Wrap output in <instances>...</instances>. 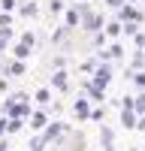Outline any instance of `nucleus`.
<instances>
[{
	"mask_svg": "<svg viewBox=\"0 0 145 151\" xmlns=\"http://www.w3.org/2000/svg\"><path fill=\"white\" fill-rule=\"evenodd\" d=\"M112 127H100V139H103V148H112Z\"/></svg>",
	"mask_w": 145,
	"mask_h": 151,
	"instance_id": "8",
	"label": "nucleus"
},
{
	"mask_svg": "<svg viewBox=\"0 0 145 151\" xmlns=\"http://www.w3.org/2000/svg\"><path fill=\"white\" fill-rule=\"evenodd\" d=\"M121 33H127V36H136V33H139V24H133V21L121 24Z\"/></svg>",
	"mask_w": 145,
	"mask_h": 151,
	"instance_id": "13",
	"label": "nucleus"
},
{
	"mask_svg": "<svg viewBox=\"0 0 145 151\" xmlns=\"http://www.w3.org/2000/svg\"><path fill=\"white\" fill-rule=\"evenodd\" d=\"M133 151H136V148H133Z\"/></svg>",
	"mask_w": 145,
	"mask_h": 151,
	"instance_id": "28",
	"label": "nucleus"
},
{
	"mask_svg": "<svg viewBox=\"0 0 145 151\" xmlns=\"http://www.w3.org/2000/svg\"><path fill=\"white\" fill-rule=\"evenodd\" d=\"M27 55H30V45H21V42H18V45H15V60H24Z\"/></svg>",
	"mask_w": 145,
	"mask_h": 151,
	"instance_id": "15",
	"label": "nucleus"
},
{
	"mask_svg": "<svg viewBox=\"0 0 145 151\" xmlns=\"http://www.w3.org/2000/svg\"><path fill=\"white\" fill-rule=\"evenodd\" d=\"M136 127H139V130H145V118H136Z\"/></svg>",
	"mask_w": 145,
	"mask_h": 151,
	"instance_id": "23",
	"label": "nucleus"
},
{
	"mask_svg": "<svg viewBox=\"0 0 145 151\" xmlns=\"http://www.w3.org/2000/svg\"><path fill=\"white\" fill-rule=\"evenodd\" d=\"M0 9H3V12H12V9H15V0H0Z\"/></svg>",
	"mask_w": 145,
	"mask_h": 151,
	"instance_id": "21",
	"label": "nucleus"
},
{
	"mask_svg": "<svg viewBox=\"0 0 145 151\" xmlns=\"http://www.w3.org/2000/svg\"><path fill=\"white\" fill-rule=\"evenodd\" d=\"M48 100H52V91H48V88H42V91H36V103H39V106H45Z\"/></svg>",
	"mask_w": 145,
	"mask_h": 151,
	"instance_id": "14",
	"label": "nucleus"
},
{
	"mask_svg": "<svg viewBox=\"0 0 145 151\" xmlns=\"http://www.w3.org/2000/svg\"><path fill=\"white\" fill-rule=\"evenodd\" d=\"M6 42H9V40H3V36H0V52H3V48H6Z\"/></svg>",
	"mask_w": 145,
	"mask_h": 151,
	"instance_id": "24",
	"label": "nucleus"
},
{
	"mask_svg": "<svg viewBox=\"0 0 145 151\" xmlns=\"http://www.w3.org/2000/svg\"><path fill=\"white\" fill-rule=\"evenodd\" d=\"M142 55H145V45H142Z\"/></svg>",
	"mask_w": 145,
	"mask_h": 151,
	"instance_id": "26",
	"label": "nucleus"
},
{
	"mask_svg": "<svg viewBox=\"0 0 145 151\" xmlns=\"http://www.w3.org/2000/svg\"><path fill=\"white\" fill-rule=\"evenodd\" d=\"M109 79H112V70H109V67L103 64L100 70H97V76H94V82L100 85V88H106V85H109Z\"/></svg>",
	"mask_w": 145,
	"mask_h": 151,
	"instance_id": "5",
	"label": "nucleus"
},
{
	"mask_svg": "<svg viewBox=\"0 0 145 151\" xmlns=\"http://www.w3.org/2000/svg\"><path fill=\"white\" fill-rule=\"evenodd\" d=\"M30 127L33 130H45L48 127V115H45V112H33V115H30Z\"/></svg>",
	"mask_w": 145,
	"mask_h": 151,
	"instance_id": "4",
	"label": "nucleus"
},
{
	"mask_svg": "<svg viewBox=\"0 0 145 151\" xmlns=\"http://www.w3.org/2000/svg\"><path fill=\"white\" fill-rule=\"evenodd\" d=\"M103 91H106V88H100L97 82H88V94H91V100H103V97H106Z\"/></svg>",
	"mask_w": 145,
	"mask_h": 151,
	"instance_id": "7",
	"label": "nucleus"
},
{
	"mask_svg": "<svg viewBox=\"0 0 145 151\" xmlns=\"http://www.w3.org/2000/svg\"><path fill=\"white\" fill-rule=\"evenodd\" d=\"M121 33V24L118 21H112V24H106V27H103V36H118Z\"/></svg>",
	"mask_w": 145,
	"mask_h": 151,
	"instance_id": "11",
	"label": "nucleus"
},
{
	"mask_svg": "<svg viewBox=\"0 0 145 151\" xmlns=\"http://www.w3.org/2000/svg\"><path fill=\"white\" fill-rule=\"evenodd\" d=\"M79 24V9H67V27H76Z\"/></svg>",
	"mask_w": 145,
	"mask_h": 151,
	"instance_id": "12",
	"label": "nucleus"
},
{
	"mask_svg": "<svg viewBox=\"0 0 145 151\" xmlns=\"http://www.w3.org/2000/svg\"><path fill=\"white\" fill-rule=\"evenodd\" d=\"M55 88H57V91H64V88H67V73H64V70L55 73Z\"/></svg>",
	"mask_w": 145,
	"mask_h": 151,
	"instance_id": "9",
	"label": "nucleus"
},
{
	"mask_svg": "<svg viewBox=\"0 0 145 151\" xmlns=\"http://www.w3.org/2000/svg\"><path fill=\"white\" fill-rule=\"evenodd\" d=\"M130 79H133V82H136L139 88H145V70H142V73H133V76H130Z\"/></svg>",
	"mask_w": 145,
	"mask_h": 151,
	"instance_id": "19",
	"label": "nucleus"
},
{
	"mask_svg": "<svg viewBox=\"0 0 145 151\" xmlns=\"http://www.w3.org/2000/svg\"><path fill=\"white\" fill-rule=\"evenodd\" d=\"M103 151H112V148H103Z\"/></svg>",
	"mask_w": 145,
	"mask_h": 151,
	"instance_id": "25",
	"label": "nucleus"
},
{
	"mask_svg": "<svg viewBox=\"0 0 145 151\" xmlns=\"http://www.w3.org/2000/svg\"><path fill=\"white\" fill-rule=\"evenodd\" d=\"M24 73V60H12L9 64V76H21Z\"/></svg>",
	"mask_w": 145,
	"mask_h": 151,
	"instance_id": "16",
	"label": "nucleus"
},
{
	"mask_svg": "<svg viewBox=\"0 0 145 151\" xmlns=\"http://www.w3.org/2000/svg\"><path fill=\"white\" fill-rule=\"evenodd\" d=\"M79 18H85V21H82V24H85V30H94V33H97V30L103 27V15H94V12H88L85 6L79 9Z\"/></svg>",
	"mask_w": 145,
	"mask_h": 151,
	"instance_id": "1",
	"label": "nucleus"
},
{
	"mask_svg": "<svg viewBox=\"0 0 145 151\" xmlns=\"http://www.w3.org/2000/svg\"><path fill=\"white\" fill-rule=\"evenodd\" d=\"M9 24H12V15L9 12H0V27H9Z\"/></svg>",
	"mask_w": 145,
	"mask_h": 151,
	"instance_id": "20",
	"label": "nucleus"
},
{
	"mask_svg": "<svg viewBox=\"0 0 145 151\" xmlns=\"http://www.w3.org/2000/svg\"><path fill=\"white\" fill-rule=\"evenodd\" d=\"M33 42H36L33 33H21V45H30V48H33Z\"/></svg>",
	"mask_w": 145,
	"mask_h": 151,
	"instance_id": "18",
	"label": "nucleus"
},
{
	"mask_svg": "<svg viewBox=\"0 0 145 151\" xmlns=\"http://www.w3.org/2000/svg\"><path fill=\"white\" fill-rule=\"evenodd\" d=\"M60 133H64V124H48V127H45V133L39 136V139H42V142H52V139H57Z\"/></svg>",
	"mask_w": 145,
	"mask_h": 151,
	"instance_id": "3",
	"label": "nucleus"
},
{
	"mask_svg": "<svg viewBox=\"0 0 145 151\" xmlns=\"http://www.w3.org/2000/svg\"><path fill=\"white\" fill-rule=\"evenodd\" d=\"M72 112H76L79 118H91V106H88V100H76V106H72Z\"/></svg>",
	"mask_w": 145,
	"mask_h": 151,
	"instance_id": "6",
	"label": "nucleus"
},
{
	"mask_svg": "<svg viewBox=\"0 0 145 151\" xmlns=\"http://www.w3.org/2000/svg\"><path fill=\"white\" fill-rule=\"evenodd\" d=\"M21 15H36V3H24L21 6Z\"/></svg>",
	"mask_w": 145,
	"mask_h": 151,
	"instance_id": "17",
	"label": "nucleus"
},
{
	"mask_svg": "<svg viewBox=\"0 0 145 151\" xmlns=\"http://www.w3.org/2000/svg\"><path fill=\"white\" fill-rule=\"evenodd\" d=\"M127 3H133V0H127Z\"/></svg>",
	"mask_w": 145,
	"mask_h": 151,
	"instance_id": "27",
	"label": "nucleus"
},
{
	"mask_svg": "<svg viewBox=\"0 0 145 151\" xmlns=\"http://www.w3.org/2000/svg\"><path fill=\"white\" fill-rule=\"evenodd\" d=\"M18 127H21V121H18V118H12V121H9V124H6V133H15V130H18Z\"/></svg>",
	"mask_w": 145,
	"mask_h": 151,
	"instance_id": "22",
	"label": "nucleus"
},
{
	"mask_svg": "<svg viewBox=\"0 0 145 151\" xmlns=\"http://www.w3.org/2000/svg\"><path fill=\"white\" fill-rule=\"evenodd\" d=\"M133 112H136V118L145 115V94H139V100H133Z\"/></svg>",
	"mask_w": 145,
	"mask_h": 151,
	"instance_id": "10",
	"label": "nucleus"
},
{
	"mask_svg": "<svg viewBox=\"0 0 145 151\" xmlns=\"http://www.w3.org/2000/svg\"><path fill=\"white\" fill-rule=\"evenodd\" d=\"M121 21H133V24H139V21H142V12H139L136 6L124 3V6H121Z\"/></svg>",
	"mask_w": 145,
	"mask_h": 151,
	"instance_id": "2",
	"label": "nucleus"
}]
</instances>
